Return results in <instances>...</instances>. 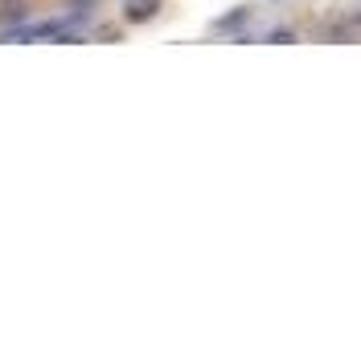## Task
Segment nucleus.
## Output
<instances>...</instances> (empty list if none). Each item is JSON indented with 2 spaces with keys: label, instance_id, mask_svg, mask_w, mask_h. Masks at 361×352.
<instances>
[{
  "label": "nucleus",
  "instance_id": "f257e3e1",
  "mask_svg": "<svg viewBox=\"0 0 361 352\" xmlns=\"http://www.w3.org/2000/svg\"><path fill=\"white\" fill-rule=\"evenodd\" d=\"M157 0H128V8H123V17L128 21H148V17H157Z\"/></svg>",
  "mask_w": 361,
  "mask_h": 352
},
{
  "label": "nucleus",
  "instance_id": "f03ea898",
  "mask_svg": "<svg viewBox=\"0 0 361 352\" xmlns=\"http://www.w3.org/2000/svg\"><path fill=\"white\" fill-rule=\"evenodd\" d=\"M267 42H275V45H288V42H292V33H288V29H279V33H271Z\"/></svg>",
  "mask_w": 361,
  "mask_h": 352
}]
</instances>
